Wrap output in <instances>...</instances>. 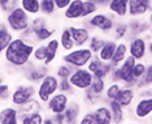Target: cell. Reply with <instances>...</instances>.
Wrapping results in <instances>:
<instances>
[{
    "instance_id": "obj_1",
    "label": "cell",
    "mask_w": 152,
    "mask_h": 124,
    "mask_svg": "<svg viewBox=\"0 0 152 124\" xmlns=\"http://www.w3.org/2000/svg\"><path fill=\"white\" fill-rule=\"evenodd\" d=\"M34 44L29 43L21 37L13 38L12 42L8 44V47L4 51V58L12 67L23 68L33 58Z\"/></svg>"
},
{
    "instance_id": "obj_2",
    "label": "cell",
    "mask_w": 152,
    "mask_h": 124,
    "mask_svg": "<svg viewBox=\"0 0 152 124\" xmlns=\"http://www.w3.org/2000/svg\"><path fill=\"white\" fill-rule=\"evenodd\" d=\"M7 25L9 30L13 33L21 34L23 30H26L31 24V16L26 13L21 7H16L13 11L7 13Z\"/></svg>"
},
{
    "instance_id": "obj_3",
    "label": "cell",
    "mask_w": 152,
    "mask_h": 124,
    "mask_svg": "<svg viewBox=\"0 0 152 124\" xmlns=\"http://www.w3.org/2000/svg\"><path fill=\"white\" fill-rule=\"evenodd\" d=\"M115 24H116V20L113 16L107 15V13L96 12L95 15L86 18L83 26L87 27L90 32H91L92 29H98V30H100V33H103V34H110L113 27H115Z\"/></svg>"
},
{
    "instance_id": "obj_4",
    "label": "cell",
    "mask_w": 152,
    "mask_h": 124,
    "mask_svg": "<svg viewBox=\"0 0 152 124\" xmlns=\"http://www.w3.org/2000/svg\"><path fill=\"white\" fill-rule=\"evenodd\" d=\"M92 56L94 54L88 47H77L72 51H68L63 56V61L65 64L72 65L73 68H85L92 59Z\"/></svg>"
},
{
    "instance_id": "obj_5",
    "label": "cell",
    "mask_w": 152,
    "mask_h": 124,
    "mask_svg": "<svg viewBox=\"0 0 152 124\" xmlns=\"http://www.w3.org/2000/svg\"><path fill=\"white\" fill-rule=\"evenodd\" d=\"M58 90V78L56 75L48 73L42 81L39 82V86L37 89V97L40 102H46L50 99L55 93Z\"/></svg>"
},
{
    "instance_id": "obj_6",
    "label": "cell",
    "mask_w": 152,
    "mask_h": 124,
    "mask_svg": "<svg viewBox=\"0 0 152 124\" xmlns=\"http://www.w3.org/2000/svg\"><path fill=\"white\" fill-rule=\"evenodd\" d=\"M92 78H94V75L87 68H75L68 80L73 88L79 89V90H86L91 85Z\"/></svg>"
},
{
    "instance_id": "obj_7",
    "label": "cell",
    "mask_w": 152,
    "mask_h": 124,
    "mask_svg": "<svg viewBox=\"0 0 152 124\" xmlns=\"http://www.w3.org/2000/svg\"><path fill=\"white\" fill-rule=\"evenodd\" d=\"M37 95V88L34 84L29 85H20L13 90L11 95V101L13 105L16 106H21L23 103H26L27 101H30L31 98H34Z\"/></svg>"
},
{
    "instance_id": "obj_8",
    "label": "cell",
    "mask_w": 152,
    "mask_h": 124,
    "mask_svg": "<svg viewBox=\"0 0 152 124\" xmlns=\"http://www.w3.org/2000/svg\"><path fill=\"white\" fill-rule=\"evenodd\" d=\"M127 50H129V55L137 61L143 60L147 56V39L143 35L131 38L129 39Z\"/></svg>"
},
{
    "instance_id": "obj_9",
    "label": "cell",
    "mask_w": 152,
    "mask_h": 124,
    "mask_svg": "<svg viewBox=\"0 0 152 124\" xmlns=\"http://www.w3.org/2000/svg\"><path fill=\"white\" fill-rule=\"evenodd\" d=\"M87 69L94 75V77H99V78H105L108 77L112 72L113 67L109 63H104L99 59L98 55H94L92 59L88 61L87 64Z\"/></svg>"
},
{
    "instance_id": "obj_10",
    "label": "cell",
    "mask_w": 152,
    "mask_h": 124,
    "mask_svg": "<svg viewBox=\"0 0 152 124\" xmlns=\"http://www.w3.org/2000/svg\"><path fill=\"white\" fill-rule=\"evenodd\" d=\"M25 77L30 82H38L43 80L44 77L48 75V65H44L43 63H40V65H34L33 61H29L25 67Z\"/></svg>"
},
{
    "instance_id": "obj_11",
    "label": "cell",
    "mask_w": 152,
    "mask_h": 124,
    "mask_svg": "<svg viewBox=\"0 0 152 124\" xmlns=\"http://www.w3.org/2000/svg\"><path fill=\"white\" fill-rule=\"evenodd\" d=\"M152 9L150 0H129V16L131 18H142Z\"/></svg>"
},
{
    "instance_id": "obj_12",
    "label": "cell",
    "mask_w": 152,
    "mask_h": 124,
    "mask_svg": "<svg viewBox=\"0 0 152 124\" xmlns=\"http://www.w3.org/2000/svg\"><path fill=\"white\" fill-rule=\"evenodd\" d=\"M69 98L66 94L64 93H55V94L47 101V108L48 111H51L52 114H61L64 112L68 107Z\"/></svg>"
},
{
    "instance_id": "obj_13",
    "label": "cell",
    "mask_w": 152,
    "mask_h": 124,
    "mask_svg": "<svg viewBox=\"0 0 152 124\" xmlns=\"http://www.w3.org/2000/svg\"><path fill=\"white\" fill-rule=\"evenodd\" d=\"M69 30H70V34H72V38H73L75 47H85L88 43L91 34H90V30L87 27H85L83 25L69 26Z\"/></svg>"
},
{
    "instance_id": "obj_14",
    "label": "cell",
    "mask_w": 152,
    "mask_h": 124,
    "mask_svg": "<svg viewBox=\"0 0 152 124\" xmlns=\"http://www.w3.org/2000/svg\"><path fill=\"white\" fill-rule=\"evenodd\" d=\"M152 114V97L139 98V101L134 106V115L137 119H147Z\"/></svg>"
},
{
    "instance_id": "obj_15",
    "label": "cell",
    "mask_w": 152,
    "mask_h": 124,
    "mask_svg": "<svg viewBox=\"0 0 152 124\" xmlns=\"http://www.w3.org/2000/svg\"><path fill=\"white\" fill-rule=\"evenodd\" d=\"M107 8L110 15L124 18L129 16V0H110Z\"/></svg>"
},
{
    "instance_id": "obj_16",
    "label": "cell",
    "mask_w": 152,
    "mask_h": 124,
    "mask_svg": "<svg viewBox=\"0 0 152 124\" xmlns=\"http://www.w3.org/2000/svg\"><path fill=\"white\" fill-rule=\"evenodd\" d=\"M82 9H83V0H72L64 9V17L66 20H79L82 18Z\"/></svg>"
},
{
    "instance_id": "obj_17",
    "label": "cell",
    "mask_w": 152,
    "mask_h": 124,
    "mask_svg": "<svg viewBox=\"0 0 152 124\" xmlns=\"http://www.w3.org/2000/svg\"><path fill=\"white\" fill-rule=\"evenodd\" d=\"M127 56H129L127 43L126 42H120V43H117L115 54H113V56H112V59H110L109 64L112 65L113 68H116V67H118V65H121V63H122Z\"/></svg>"
},
{
    "instance_id": "obj_18",
    "label": "cell",
    "mask_w": 152,
    "mask_h": 124,
    "mask_svg": "<svg viewBox=\"0 0 152 124\" xmlns=\"http://www.w3.org/2000/svg\"><path fill=\"white\" fill-rule=\"evenodd\" d=\"M117 43H118V42L115 41V39H105L103 47L100 49V51L98 52L99 59L102 61H104V63H109L110 59H112V56H113V54H115Z\"/></svg>"
},
{
    "instance_id": "obj_19",
    "label": "cell",
    "mask_w": 152,
    "mask_h": 124,
    "mask_svg": "<svg viewBox=\"0 0 152 124\" xmlns=\"http://www.w3.org/2000/svg\"><path fill=\"white\" fill-rule=\"evenodd\" d=\"M79 114H81V106L77 102H69L68 107L64 111L65 124H78Z\"/></svg>"
},
{
    "instance_id": "obj_20",
    "label": "cell",
    "mask_w": 152,
    "mask_h": 124,
    "mask_svg": "<svg viewBox=\"0 0 152 124\" xmlns=\"http://www.w3.org/2000/svg\"><path fill=\"white\" fill-rule=\"evenodd\" d=\"M135 95L137 94H135L134 88H121V90L118 93V95H117L116 101L118 102L124 108H127V107H130V105L133 103Z\"/></svg>"
},
{
    "instance_id": "obj_21",
    "label": "cell",
    "mask_w": 152,
    "mask_h": 124,
    "mask_svg": "<svg viewBox=\"0 0 152 124\" xmlns=\"http://www.w3.org/2000/svg\"><path fill=\"white\" fill-rule=\"evenodd\" d=\"M20 114L16 107H5L0 111V124H18Z\"/></svg>"
},
{
    "instance_id": "obj_22",
    "label": "cell",
    "mask_w": 152,
    "mask_h": 124,
    "mask_svg": "<svg viewBox=\"0 0 152 124\" xmlns=\"http://www.w3.org/2000/svg\"><path fill=\"white\" fill-rule=\"evenodd\" d=\"M108 107L109 111L112 114V122L115 124H121L125 119V110L120 105L116 99H112V101H108Z\"/></svg>"
},
{
    "instance_id": "obj_23",
    "label": "cell",
    "mask_w": 152,
    "mask_h": 124,
    "mask_svg": "<svg viewBox=\"0 0 152 124\" xmlns=\"http://www.w3.org/2000/svg\"><path fill=\"white\" fill-rule=\"evenodd\" d=\"M13 38L15 37H13L12 32L9 30L8 25L5 22H0V56H1V54H4L5 49L12 42Z\"/></svg>"
},
{
    "instance_id": "obj_24",
    "label": "cell",
    "mask_w": 152,
    "mask_h": 124,
    "mask_svg": "<svg viewBox=\"0 0 152 124\" xmlns=\"http://www.w3.org/2000/svg\"><path fill=\"white\" fill-rule=\"evenodd\" d=\"M46 47H47V58H46V60H44L43 64L50 65V64L53 63L55 59H56L58 49H60V42H58L57 38H51V39L47 42Z\"/></svg>"
},
{
    "instance_id": "obj_25",
    "label": "cell",
    "mask_w": 152,
    "mask_h": 124,
    "mask_svg": "<svg viewBox=\"0 0 152 124\" xmlns=\"http://www.w3.org/2000/svg\"><path fill=\"white\" fill-rule=\"evenodd\" d=\"M94 115L98 124H112V114L108 106H99L94 110Z\"/></svg>"
},
{
    "instance_id": "obj_26",
    "label": "cell",
    "mask_w": 152,
    "mask_h": 124,
    "mask_svg": "<svg viewBox=\"0 0 152 124\" xmlns=\"http://www.w3.org/2000/svg\"><path fill=\"white\" fill-rule=\"evenodd\" d=\"M20 110H18V114L21 115H25V114H34V112H40L42 110V105H40V101L39 99H35V98H31L30 101H27L26 103L18 106ZM20 115V116H21Z\"/></svg>"
},
{
    "instance_id": "obj_27",
    "label": "cell",
    "mask_w": 152,
    "mask_h": 124,
    "mask_svg": "<svg viewBox=\"0 0 152 124\" xmlns=\"http://www.w3.org/2000/svg\"><path fill=\"white\" fill-rule=\"evenodd\" d=\"M20 7L30 16L40 15V0H20Z\"/></svg>"
},
{
    "instance_id": "obj_28",
    "label": "cell",
    "mask_w": 152,
    "mask_h": 124,
    "mask_svg": "<svg viewBox=\"0 0 152 124\" xmlns=\"http://www.w3.org/2000/svg\"><path fill=\"white\" fill-rule=\"evenodd\" d=\"M112 35L115 41H124L127 39V35H129V26H127V22H116L115 27L112 30Z\"/></svg>"
},
{
    "instance_id": "obj_29",
    "label": "cell",
    "mask_w": 152,
    "mask_h": 124,
    "mask_svg": "<svg viewBox=\"0 0 152 124\" xmlns=\"http://www.w3.org/2000/svg\"><path fill=\"white\" fill-rule=\"evenodd\" d=\"M58 42H60V47H63L65 51H72L75 47L69 27H65L63 32H61L60 38H58Z\"/></svg>"
},
{
    "instance_id": "obj_30",
    "label": "cell",
    "mask_w": 152,
    "mask_h": 124,
    "mask_svg": "<svg viewBox=\"0 0 152 124\" xmlns=\"http://www.w3.org/2000/svg\"><path fill=\"white\" fill-rule=\"evenodd\" d=\"M33 33H34V39L35 41H38V42H44V41H50L51 38H53L55 30L50 29L48 25H46V26L39 27V29L33 30Z\"/></svg>"
},
{
    "instance_id": "obj_31",
    "label": "cell",
    "mask_w": 152,
    "mask_h": 124,
    "mask_svg": "<svg viewBox=\"0 0 152 124\" xmlns=\"http://www.w3.org/2000/svg\"><path fill=\"white\" fill-rule=\"evenodd\" d=\"M152 86V63H150L146 68V73L143 75V77L140 80L137 81L135 88L137 89H144Z\"/></svg>"
},
{
    "instance_id": "obj_32",
    "label": "cell",
    "mask_w": 152,
    "mask_h": 124,
    "mask_svg": "<svg viewBox=\"0 0 152 124\" xmlns=\"http://www.w3.org/2000/svg\"><path fill=\"white\" fill-rule=\"evenodd\" d=\"M57 11L53 0H40V15L52 16Z\"/></svg>"
},
{
    "instance_id": "obj_33",
    "label": "cell",
    "mask_w": 152,
    "mask_h": 124,
    "mask_svg": "<svg viewBox=\"0 0 152 124\" xmlns=\"http://www.w3.org/2000/svg\"><path fill=\"white\" fill-rule=\"evenodd\" d=\"M21 124H42L43 115L42 112H34V114H25L21 115Z\"/></svg>"
},
{
    "instance_id": "obj_34",
    "label": "cell",
    "mask_w": 152,
    "mask_h": 124,
    "mask_svg": "<svg viewBox=\"0 0 152 124\" xmlns=\"http://www.w3.org/2000/svg\"><path fill=\"white\" fill-rule=\"evenodd\" d=\"M105 39L99 35H92L90 37V41H88V49L91 50V52L94 55H98V52L100 51V49L103 47V44H104Z\"/></svg>"
},
{
    "instance_id": "obj_35",
    "label": "cell",
    "mask_w": 152,
    "mask_h": 124,
    "mask_svg": "<svg viewBox=\"0 0 152 124\" xmlns=\"http://www.w3.org/2000/svg\"><path fill=\"white\" fill-rule=\"evenodd\" d=\"M98 11H99V7L96 5L94 1L83 0V9H82V18H83V20L91 17L92 15H95Z\"/></svg>"
},
{
    "instance_id": "obj_36",
    "label": "cell",
    "mask_w": 152,
    "mask_h": 124,
    "mask_svg": "<svg viewBox=\"0 0 152 124\" xmlns=\"http://www.w3.org/2000/svg\"><path fill=\"white\" fill-rule=\"evenodd\" d=\"M105 88H107V85H105V80H104V78H99V77H94V78H92V82H91V85H90V89H91L95 94L102 95L103 93H104Z\"/></svg>"
},
{
    "instance_id": "obj_37",
    "label": "cell",
    "mask_w": 152,
    "mask_h": 124,
    "mask_svg": "<svg viewBox=\"0 0 152 124\" xmlns=\"http://www.w3.org/2000/svg\"><path fill=\"white\" fill-rule=\"evenodd\" d=\"M47 58V47L46 44H39L38 47L34 49V52H33V59L39 61V63H44Z\"/></svg>"
},
{
    "instance_id": "obj_38",
    "label": "cell",
    "mask_w": 152,
    "mask_h": 124,
    "mask_svg": "<svg viewBox=\"0 0 152 124\" xmlns=\"http://www.w3.org/2000/svg\"><path fill=\"white\" fill-rule=\"evenodd\" d=\"M121 90V86L118 82H112L108 88H105V97L108 101H112V99H116L118 93Z\"/></svg>"
},
{
    "instance_id": "obj_39",
    "label": "cell",
    "mask_w": 152,
    "mask_h": 124,
    "mask_svg": "<svg viewBox=\"0 0 152 124\" xmlns=\"http://www.w3.org/2000/svg\"><path fill=\"white\" fill-rule=\"evenodd\" d=\"M74 68L69 64H61L58 65L57 71H56V77L60 80V78H69V76L73 73Z\"/></svg>"
},
{
    "instance_id": "obj_40",
    "label": "cell",
    "mask_w": 152,
    "mask_h": 124,
    "mask_svg": "<svg viewBox=\"0 0 152 124\" xmlns=\"http://www.w3.org/2000/svg\"><path fill=\"white\" fill-rule=\"evenodd\" d=\"M18 5L20 0H0V9L4 13H9Z\"/></svg>"
},
{
    "instance_id": "obj_41",
    "label": "cell",
    "mask_w": 152,
    "mask_h": 124,
    "mask_svg": "<svg viewBox=\"0 0 152 124\" xmlns=\"http://www.w3.org/2000/svg\"><path fill=\"white\" fill-rule=\"evenodd\" d=\"M146 68L147 65L144 63H142V61H135V64H134V68H133V77L135 78V80H140L142 77H143V75L146 73Z\"/></svg>"
},
{
    "instance_id": "obj_42",
    "label": "cell",
    "mask_w": 152,
    "mask_h": 124,
    "mask_svg": "<svg viewBox=\"0 0 152 124\" xmlns=\"http://www.w3.org/2000/svg\"><path fill=\"white\" fill-rule=\"evenodd\" d=\"M58 92L64 93V94H70V93L74 92V88L72 86L68 78H60L58 80Z\"/></svg>"
},
{
    "instance_id": "obj_43",
    "label": "cell",
    "mask_w": 152,
    "mask_h": 124,
    "mask_svg": "<svg viewBox=\"0 0 152 124\" xmlns=\"http://www.w3.org/2000/svg\"><path fill=\"white\" fill-rule=\"evenodd\" d=\"M83 92H85V101L87 102L88 105H95V103L100 99V95L95 94V93L92 92L90 88H87V89H86V90H83Z\"/></svg>"
},
{
    "instance_id": "obj_44",
    "label": "cell",
    "mask_w": 152,
    "mask_h": 124,
    "mask_svg": "<svg viewBox=\"0 0 152 124\" xmlns=\"http://www.w3.org/2000/svg\"><path fill=\"white\" fill-rule=\"evenodd\" d=\"M78 124H98L95 119V115H94V111L87 112L86 115H83V118L79 120Z\"/></svg>"
},
{
    "instance_id": "obj_45",
    "label": "cell",
    "mask_w": 152,
    "mask_h": 124,
    "mask_svg": "<svg viewBox=\"0 0 152 124\" xmlns=\"http://www.w3.org/2000/svg\"><path fill=\"white\" fill-rule=\"evenodd\" d=\"M11 97V89L7 84H0V99L5 101Z\"/></svg>"
},
{
    "instance_id": "obj_46",
    "label": "cell",
    "mask_w": 152,
    "mask_h": 124,
    "mask_svg": "<svg viewBox=\"0 0 152 124\" xmlns=\"http://www.w3.org/2000/svg\"><path fill=\"white\" fill-rule=\"evenodd\" d=\"M51 120H52L53 124H65L64 112H61V114H53V115L51 116Z\"/></svg>"
},
{
    "instance_id": "obj_47",
    "label": "cell",
    "mask_w": 152,
    "mask_h": 124,
    "mask_svg": "<svg viewBox=\"0 0 152 124\" xmlns=\"http://www.w3.org/2000/svg\"><path fill=\"white\" fill-rule=\"evenodd\" d=\"M53 1H55V5H56L57 11H64L72 0H53Z\"/></svg>"
},
{
    "instance_id": "obj_48",
    "label": "cell",
    "mask_w": 152,
    "mask_h": 124,
    "mask_svg": "<svg viewBox=\"0 0 152 124\" xmlns=\"http://www.w3.org/2000/svg\"><path fill=\"white\" fill-rule=\"evenodd\" d=\"M137 95H138L139 98H148V97H152V86L140 89L139 94H137Z\"/></svg>"
},
{
    "instance_id": "obj_49",
    "label": "cell",
    "mask_w": 152,
    "mask_h": 124,
    "mask_svg": "<svg viewBox=\"0 0 152 124\" xmlns=\"http://www.w3.org/2000/svg\"><path fill=\"white\" fill-rule=\"evenodd\" d=\"M110 0H94V3L98 7H103V8H105V7H108Z\"/></svg>"
},
{
    "instance_id": "obj_50",
    "label": "cell",
    "mask_w": 152,
    "mask_h": 124,
    "mask_svg": "<svg viewBox=\"0 0 152 124\" xmlns=\"http://www.w3.org/2000/svg\"><path fill=\"white\" fill-rule=\"evenodd\" d=\"M147 55L151 58V60H152V39H150L147 42Z\"/></svg>"
},
{
    "instance_id": "obj_51",
    "label": "cell",
    "mask_w": 152,
    "mask_h": 124,
    "mask_svg": "<svg viewBox=\"0 0 152 124\" xmlns=\"http://www.w3.org/2000/svg\"><path fill=\"white\" fill-rule=\"evenodd\" d=\"M148 22H150V26H151V35H152V9L150 11V13H148Z\"/></svg>"
},
{
    "instance_id": "obj_52",
    "label": "cell",
    "mask_w": 152,
    "mask_h": 124,
    "mask_svg": "<svg viewBox=\"0 0 152 124\" xmlns=\"http://www.w3.org/2000/svg\"><path fill=\"white\" fill-rule=\"evenodd\" d=\"M42 124H53L52 120H51V116H48V118H43V123Z\"/></svg>"
},
{
    "instance_id": "obj_53",
    "label": "cell",
    "mask_w": 152,
    "mask_h": 124,
    "mask_svg": "<svg viewBox=\"0 0 152 124\" xmlns=\"http://www.w3.org/2000/svg\"><path fill=\"white\" fill-rule=\"evenodd\" d=\"M150 119H151V122H152V114H151V115H150Z\"/></svg>"
},
{
    "instance_id": "obj_54",
    "label": "cell",
    "mask_w": 152,
    "mask_h": 124,
    "mask_svg": "<svg viewBox=\"0 0 152 124\" xmlns=\"http://www.w3.org/2000/svg\"><path fill=\"white\" fill-rule=\"evenodd\" d=\"M150 1H151V5H152V0H150Z\"/></svg>"
},
{
    "instance_id": "obj_55",
    "label": "cell",
    "mask_w": 152,
    "mask_h": 124,
    "mask_svg": "<svg viewBox=\"0 0 152 124\" xmlns=\"http://www.w3.org/2000/svg\"><path fill=\"white\" fill-rule=\"evenodd\" d=\"M90 1H94V0H90Z\"/></svg>"
}]
</instances>
